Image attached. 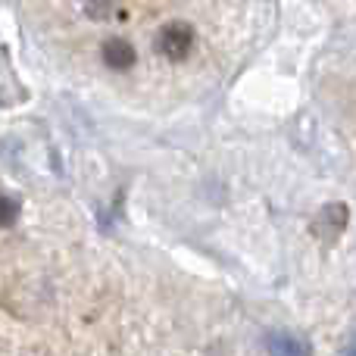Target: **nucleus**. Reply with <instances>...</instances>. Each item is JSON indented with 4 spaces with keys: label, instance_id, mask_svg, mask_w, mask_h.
Wrapping results in <instances>:
<instances>
[{
    "label": "nucleus",
    "instance_id": "f257e3e1",
    "mask_svg": "<svg viewBox=\"0 0 356 356\" xmlns=\"http://www.w3.org/2000/svg\"><path fill=\"white\" fill-rule=\"evenodd\" d=\"M154 47H156V54L166 56V60L181 63L184 56L191 54V47H194V29H191L188 22H169V25H163V29L156 31Z\"/></svg>",
    "mask_w": 356,
    "mask_h": 356
},
{
    "label": "nucleus",
    "instance_id": "f03ea898",
    "mask_svg": "<svg viewBox=\"0 0 356 356\" xmlns=\"http://www.w3.org/2000/svg\"><path fill=\"white\" fill-rule=\"evenodd\" d=\"M347 216H350V209H347L344 203H328V207H322V213L316 216L313 232L322 234V238H328V241L338 238L347 225Z\"/></svg>",
    "mask_w": 356,
    "mask_h": 356
},
{
    "label": "nucleus",
    "instance_id": "7ed1b4c3",
    "mask_svg": "<svg viewBox=\"0 0 356 356\" xmlns=\"http://www.w3.org/2000/svg\"><path fill=\"white\" fill-rule=\"evenodd\" d=\"M100 56H104V63L110 69H116V72H125V69H131L138 63L135 47H131L125 38H110V41H104V47H100Z\"/></svg>",
    "mask_w": 356,
    "mask_h": 356
},
{
    "label": "nucleus",
    "instance_id": "20e7f679",
    "mask_svg": "<svg viewBox=\"0 0 356 356\" xmlns=\"http://www.w3.org/2000/svg\"><path fill=\"white\" fill-rule=\"evenodd\" d=\"M269 356H309V344L291 332H278L269 338Z\"/></svg>",
    "mask_w": 356,
    "mask_h": 356
},
{
    "label": "nucleus",
    "instance_id": "39448f33",
    "mask_svg": "<svg viewBox=\"0 0 356 356\" xmlns=\"http://www.w3.org/2000/svg\"><path fill=\"white\" fill-rule=\"evenodd\" d=\"M116 3L119 0H81V6H85V13L91 19H97V22H104V19H110L113 13H116Z\"/></svg>",
    "mask_w": 356,
    "mask_h": 356
},
{
    "label": "nucleus",
    "instance_id": "423d86ee",
    "mask_svg": "<svg viewBox=\"0 0 356 356\" xmlns=\"http://www.w3.org/2000/svg\"><path fill=\"white\" fill-rule=\"evenodd\" d=\"M19 219V203L13 197L0 194V228H10Z\"/></svg>",
    "mask_w": 356,
    "mask_h": 356
},
{
    "label": "nucleus",
    "instance_id": "0eeeda50",
    "mask_svg": "<svg viewBox=\"0 0 356 356\" xmlns=\"http://www.w3.org/2000/svg\"><path fill=\"white\" fill-rule=\"evenodd\" d=\"M350 356H356V338H353V344H350Z\"/></svg>",
    "mask_w": 356,
    "mask_h": 356
}]
</instances>
